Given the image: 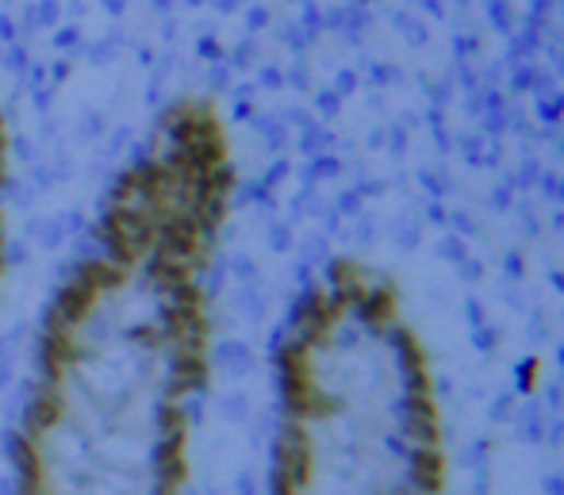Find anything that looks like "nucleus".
Returning <instances> with one entry per match:
<instances>
[{"instance_id": "1", "label": "nucleus", "mask_w": 564, "mask_h": 495, "mask_svg": "<svg viewBox=\"0 0 564 495\" xmlns=\"http://www.w3.org/2000/svg\"><path fill=\"white\" fill-rule=\"evenodd\" d=\"M239 154L185 93L108 181L58 280L12 434V495H185L216 365V269Z\"/></svg>"}, {"instance_id": "2", "label": "nucleus", "mask_w": 564, "mask_h": 495, "mask_svg": "<svg viewBox=\"0 0 564 495\" xmlns=\"http://www.w3.org/2000/svg\"><path fill=\"white\" fill-rule=\"evenodd\" d=\"M449 446L423 342L384 273L334 262L277 342L269 495H446Z\"/></svg>"}, {"instance_id": "3", "label": "nucleus", "mask_w": 564, "mask_h": 495, "mask_svg": "<svg viewBox=\"0 0 564 495\" xmlns=\"http://www.w3.org/2000/svg\"><path fill=\"white\" fill-rule=\"evenodd\" d=\"M9 188H12V127L0 104V292L9 277Z\"/></svg>"}]
</instances>
